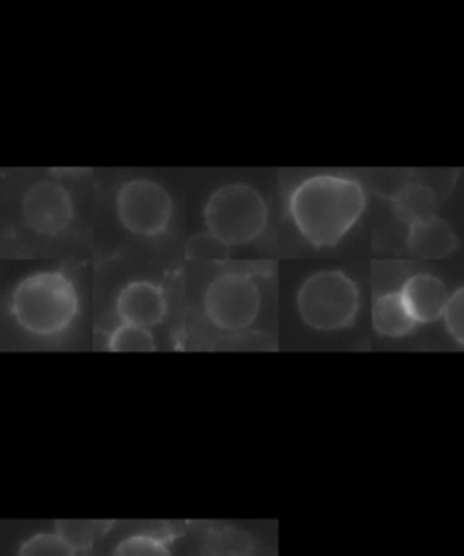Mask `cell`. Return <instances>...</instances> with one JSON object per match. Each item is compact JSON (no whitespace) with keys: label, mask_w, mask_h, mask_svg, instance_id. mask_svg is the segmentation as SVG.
<instances>
[{"label":"cell","mask_w":464,"mask_h":556,"mask_svg":"<svg viewBox=\"0 0 464 556\" xmlns=\"http://www.w3.org/2000/svg\"><path fill=\"white\" fill-rule=\"evenodd\" d=\"M365 205V189L360 181L322 175L296 187L289 208L306 241L316 247H333L358 224Z\"/></svg>","instance_id":"6da1fadb"},{"label":"cell","mask_w":464,"mask_h":556,"mask_svg":"<svg viewBox=\"0 0 464 556\" xmlns=\"http://www.w3.org/2000/svg\"><path fill=\"white\" fill-rule=\"evenodd\" d=\"M372 325L385 338H404L417 327L399 292L377 295L372 303Z\"/></svg>","instance_id":"8fae6325"},{"label":"cell","mask_w":464,"mask_h":556,"mask_svg":"<svg viewBox=\"0 0 464 556\" xmlns=\"http://www.w3.org/2000/svg\"><path fill=\"white\" fill-rule=\"evenodd\" d=\"M406 178H409V170H374V178L371 180L372 189L383 194V197L393 200V198L398 197L399 192L403 191V187L409 184Z\"/></svg>","instance_id":"ac0fdd59"},{"label":"cell","mask_w":464,"mask_h":556,"mask_svg":"<svg viewBox=\"0 0 464 556\" xmlns=\"http://www.w3.org/2000/svg\"><path fill=\"white\" fill-rule=\"evenodd\" d=\"M73 214L72 197L57 181L40 180L24 192L23 218L37 235H62L72 224Z\"/></svg>","instance_id":"52a82bcc"},{"label":"cell","mask_w":464,"mask_h":556,"mask_svg":"<svg viewBox=\"0 0 464 556\" xmlns=\"http://www.w3.org/2000/svg\"><path fill=\"white\" fill-rule=\"evenodd\" d=\"M399 294L417 325L441 319L450 298L441 279L431 274H415L406 279Z\"/></svg>","instance_id":"9c48e42d"},{"label":"cell","mask_w":464,"mask_h":556,"mask_svg":"<svg viewBox=\"0 0 464 556\" xmlns=\"http://www.w3.org/2000/svg\"><path fill=\"white\" fill-rule=\"evenodd\" d=\"M116 312L122 323L135 327L153 328L160 325L167 312L164 290L151 281H133L122 290Z\"/></svg>","instance_id":"ba28073f"},{"label":"cell","mask_w":464,"mask_h":556,"mask_svg":"<svg viewBox=\"0 0 464 556\" xmlns=\"http://www.w3.org/2000/svg\"><path fill=\"white\" fill-rule=\"evenodd\" d=\"M17 556H77V551L57 533H39L21 545Z\"/></svg>","instance_id":"2e32d148"},{"label":"cell","mask_w":464,"mask_h":556,"mask_svg":"<svg viewBox=\"0 0 464 556\" xmlns=\"http://www.w3.org/2000/svg\"><path fill=\"white\" fill-rule=\"evenodd\" d=\"M186 256L200 262H225L230 257V247L211 232H202L187 241Z\"/></svg>","instance_id":"9a60e30c"},{"label":"cell","mask_w":464,"mask_h":556,"mask_svg":"<svg viewBox=\"0 0 464 556\" xmlns=\"http://www.w3.org/2000/svg\"><path fill=\"white\" fill-rule=\"evenodd\" d=\"M77 314V289L62 273L32 274L13 290V319L32 336L53 338L66 332Z\"/></svg>","instance_id":"7a4b0ae2"},{"label":"cell","mask_w":464,"mask_h":556,"mask_svg":"<svg viewBox=\"0 0 464 556\" xmlns=\"http://www.w3.org/2000/svg\"><path fill=\"white\" fill-rule=\"evenodd\" d=\"M105 523L95 520H61L57 522L55 533L75 551L88 549L95 539L104 531Z\"/></svg>","instance_id":"4fadbf2b"},{"label":"cell","mask_w":464,"mask_h":556,"mask_svg":"<svg viewBox=\"0 0 464 556\" xmlns=\"http://www.w3.org/2000/svg\"><path fill=\"white\" fill-rule=\"evenodd\" d=\"M392 202L393 211L404 224L414 225L436 216V192L423 184H406Z\"/></svg>","instance_id":"7c38bea8"},{"label":"cell","mask_w":464,"mask_h":556,"mask_svg":"<svg viewBox=\"0 0 464 556\" xmlns=\"http://www.w3.org/2000/svg\"><path fill=\"white\" fill-rule=\"evenodd\" d=\"M298 311L305 325L316 330L352 327L360 312V290L343 273H317L301 285Z\"/></svg>","instance_id":"277c9868"},{"label":"cell","mask_w":464,"mask_h":556,"mask_svg":"<svg viewBox=\"0 0 464 556\" xmlns=\"http://www.w3.org/2000/svg\"><path fill=\"white\" fill-rule=\"evenodd\" d=\"M111 352H154L153 333L148 328L135 327V325H126L122 323L110 338Z\"/></svg>","instance_id":"5bb4252c"},{"label":"cell","mask_w":464,"mask_h":556,"mask_svg":"<svg viewBox=\"0 0 464 556\" xmlns=\"http://www.w3.org/2000/svg\"><path fill=\"white\" fill-rule=\"evenodd\" d=\"M406 243L410 252H414L415 256L423 260H442L457 249L459 240L444 219L431 216L410 225Z\"/></svg>","instance_id":"30bf717a"},{"label":"cell","mask_w":464,"mask_h":556,"mask_svg":"<svg viewBox=\"0 0 464 556\" xmlns=\"http://www.w3.org/2000/svg\"><path fill=\"white\" fill-rule=\"evenodd\" d=\"M267 218L262 194L243 184L222 187L205 205L208 232L229 247L246 245L260 238Z\"/></svg>","instance_id":"3957f363"},{"label":"cell","mask_w":464,"mask_h":556,"mask_svg":"<svg viewBox=\"0 0 464 556\" xmlns=\"http://www.w3.org/2000/svg\"><path fill=\"white\" fill-rule=\"evenodd\" d=\"M116 213L133 235L159 236L170 225L173 200L156 181L131 180L118 192Z\"/></svg>","instance_id":"8992f818"},{"label":"cell","mask_w":464,"mask_h":556,"mask_svg":"<svg viewBox=\"0 0 464 556\" xmlns=\"http://www.w3.org/2000/svg\"><path fill=\"white\" fill-rule=\"evenodd\" d=\"M262 306L258 285L243 274H222L205 292V314L214 327L238 332L256 321Z\"/></svg>","instance_id":"5b68a950"},{"label":"cell","mask_w":464,"mask_h":556,"mask_svg":"<svg viewBox=\"0 0 464 556\" xmlns=\"http://www.w3.org/2000/svg\"><path fill=\"white\" fill-rule=\"evenodd\" d=\"M111 556H173L164 540L149 533L131 534L116 545Z\"/></svg>","instance_id":"e0dca14e"},{"label":"cell","mask_w":464,"mask_h":556,"mask_svg":"<svg viewBox=\"0 0 464 556\" xmlns=\"http://www.w3.org/2000/svg\"><path fill=\"white\" fill-rule=\"evenodd\" d=\"M447 330L459 344L464 343V290L459 289L448 298L447 308L442 312Z\"/></svg>","instance_id":"d6986e66"}]
</instances>
